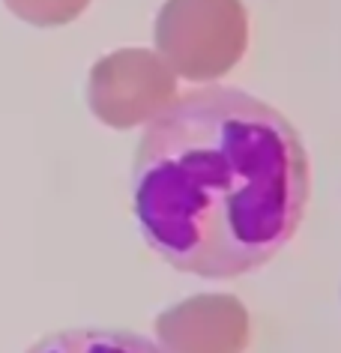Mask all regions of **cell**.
<instances>
[{"instance_id": "1", "label": "cell", "mask_w": 341, "mask_h": 353, "mask_svg": "<svg viewBox=\"0 0 341 353\" xmlns=\"http://www.w3.org/2000/svg\"><path fill=\"white\" fill-rule=\"evenodd\" d=\"M309 153L293 123L237 87L186 90L153 114L132 162V213L174 270L237 279L300 231Z\"/></svg>"}, {"instance_id": "2", "label": "cell", "mask_w": 341, "mask_h": 353, "mask_svg": "<svg viewBox=\"0 0 341 353\" xmlns=\"http://www.w3.org/2000/svg\"><path fill=\"white\" fill-rule=\"evenodd\" d=\"M156 335L165 353H242L249 314L237 299L204 294L162 312Z\"/></svg>"}, {"instance_id": "3", "label": "cell", "mask_w": 341, "mask_h": 353, "mask_svg": "<svg viewBox=\"0 0 341 353\" xmlns=\"http://www.w3.org/2000/svg\"><path fill=\"white\" fill-rule=\"evenodd\" d=\"M24 353H165L159 341L132 330L108 326H78V330L51 332Z\"/></svg>"}]
</instances>
